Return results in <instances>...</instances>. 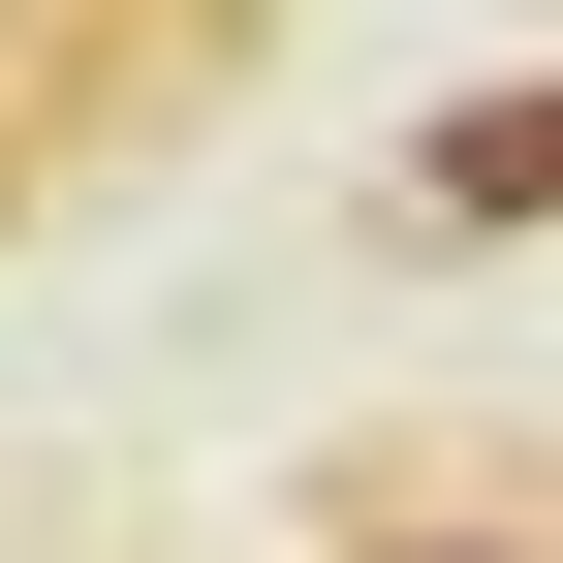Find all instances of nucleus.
<instances>
[{
  "label": "nucleus",
  "instance_id": "nucleus-1",
  "mask_svg": "<svg viewBox=\"0 0 563 563\" xmlns=\"http://www.w3.org/2000/svg\"><path fill=\"white\" fill-rule=\"evenodd\" d=\"M313 563H563V501H532V439H344Z\"/></svg>",
  "mask_w": 563,
  "mask_h": 563
},
{
  "label": "nucleus",
  "instance_id": "nucleus-2",
  "mask_svg": "<svg viewBox=\"0 0 563 563\" xmlns=\"http://www.w3.org/2000/svg\"><path fill=\"white\" fill-rule=\"evenodd\" d=\"M407 220H439V251H532L563 220V95H439V125H407Z\"/></svg>",
  "mask_w": 563,
  "mask_h": 563
}]
</instances>
